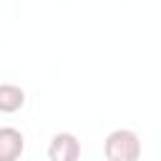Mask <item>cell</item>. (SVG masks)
<instances>
[{
	"instance_id": "6da1fadb",
	"label": "cell",
	"mask_w": 161,
	"mask_h": 161,
	"mask_svg": "<svg viewBox=\"0 0 161 161\" xmlns=\"http://www.w3.org/2000/svg\"><path fill=\"white\" fill-rule=\"evenodd\" d=\"M103 153H106V161H138L141 158V138L131 128H116L106 136Z\"/></svg>"
},
{
	"instance_id": "7a4b0ae2",
	"label": "cell",
	"mask_w": 161,
	"mask_h": 161,
	"mask_svg": "<svg viewBox=\"0 0 161 161\" xmlns=\"http://www.w3.org/2000/svg\"><path fill=\"white\" fill-rule=\"evenodd\" d=\"M48 158L50 161H78L80 158V141L70 131H60L48 143Z\"/></svg>"
},
{
	"instance_id": "3957f363",
	"label": "cell",
	"mask_w": 161,
	"mask_h": 161,
	"mask_svg": "<svg viewBox=\"0 0 161 161\" xmlns=\"http://www.w3.org/2000/svg\"><path fill=\"white\" fill-rule=\"evenodd\" d=\"M25 151V138L18 128L3 126L0 128V161H18Z\"/></svg>"
},
{
	"instance_id": "277c9868",
	"label": "cell",
	"mask_w": 161,
	"mask_h": 161,
	"mask_svg": "<svg viewBox=\"0 0 161 161\" xmlns=\"http://www.w3.org/2000/svg\"><path fill=\"white\" fill-rule=\"evenodd\" d=\"M25 106V91L15 83H0V113H15Z\"/></svg>"
}]
</instances>
